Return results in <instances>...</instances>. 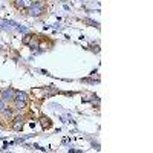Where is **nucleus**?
I'll return each mask as SVG.
<instances>
[{"mask_svg":"<svg viewBox=\"0 0 153 153\" xmlns=\"http://www.w3.org/2000/svg\"><path fill=\"white\" fill-rule=\"evenodd\" d=\"M40 123H42V127L45 130H49V129H52V121H51V118H48V117H45V115H42L40 117Z\"/></svg>","mask_w":153,"mask_h":153,"instance_id":"4","label":"nucleus"},{"mask_svg":"<svg viewBox=\"0 0 153 153\" xmlns=\"http://www.w3.org/2000/svg\"><path fill=\"white\" fill-rule=\"evenodd\" d=\"M25 14H28L29 17L34 19H42L48 14V3L46 0H34L32 5L25 11Z\"/></svg>","mask_w":153,"mask_h":153,"instance_id":"1","label":"nucleus"},{"mask_svg":"<svg viewBox=\"0 0 153 153\" xmlns=\"http://www.w3.org/2000/svg\"><path fill=\"white\" fill-rule=\"evenodd\" d=\"M14 95H16V89H12V87L0 89V100L5 101V103H8V104L12 103V100H14Z\"/></svg>","mask_w":153,"mask_h":153,"instance_id":"2","label":"nucleus"},{"mask_svg":"<svg viewBox=\"0 0 153 153\" xmlns=\"http://www.w3.org/2000/svg\"><path fill=\"white\" fill-rule=\"evenodd\" d=\"M32 2L34 0H11V5L14 6L17 11H20V12H25L31 5H32Z\"/></svg>","mask_w":153,"mask_h":153,"instance_id":"3","label":"nucleus"},{"mask_svg":"<svg viewBox=\"0 0 153 153\" xmlns=\"http://www.w3.org/2000/svg\"><path fill=\"white\" fill-rule=\"evenodd\" d=\"M8 106H9L8 103H5V101H2V100H0V112H2V110H5Z\"/></svg>","mask_w":153,"mask_h":153,"instance_id":"5","label":"nucleus"}]
</instances>
